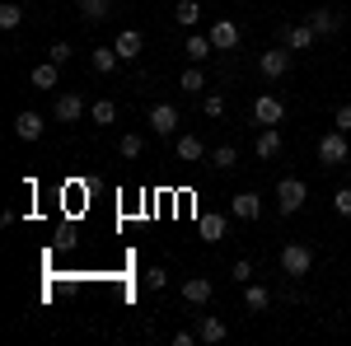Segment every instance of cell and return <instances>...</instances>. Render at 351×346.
<instances>
[{
    "mask_svg": "<svg viewBox=\"0 0 351 346\" xmlns=\"http://www.w3.org/2000/svg\"><path fill=\"white\" fill-rule=\"evenodd\" d=\"M281 117H286V103H281L276 94H258V99H253V122H258V127H276Z\"/></svg>",
    "mask_w": 351,
    "mask_h": 346,
    "instance_id": "5b68a950",
    "label": "cell"
},
{
    "mask_svg": "<svg viewBox=\"0 0 351 346\" xmlns=\"http://www.w3.org/2000/svg\"><path fill=\"white\" fill-rule=\"evenodd\" d=\"M43 132H47V122H43L38 112H19V117H14V136H19V140H38Z\"/></svg>",
    "mask_w": 351,
    "mask_h": 346,
    "instance_id": "2e32d148",
    "label": "cell"
},
{
    "mask_svg": "<svg viewBox=\"0 0 351 346\" xmlns=\"http://www.w3.org/2000/svg\"><path fill=\"white\" fill-rule=\"evenodd\" d=\"M211 42H216V52L239 47V24H234V19H216V24H211Z\"/></svg>",
    "mask_w": 351,
    "mask_h": 346,
    "instance_id": "ba28073f",
    "label": "cell"
},
{
    "mask_svg": "<svg viewBox=\"0 0 351 346\" xmlns=\"http://www.w3.org/2000/svg\"><path fill=\"white\" fill-rule=\"evenodd\" d=\"M173 14H178V24H183V28H192L197 19H202V5H197V0H178V10H173Z\"/></svg>",
    "mask_w": 351,
    "mask_h": 346,
    "instance_id": "4316f807",
    "label": "cell"
},
{
    "mask_svg": "<svg viewBox=\"0 0 351 346\" xmlns=\"http://www.w3.org/2000/svg\"><path fill=\"white\" fill-rule=\"evenodd\" d=\"M314 38H319V33H314L309 24H286V28H281V42H286L291 52H304V47H309Z\"/></svg>",
    "mask_w": 351,
    "mask_h": 346,
    "instance_id": "8fae6325",
    "label": "cell"
},
{
    "mask_svg": "<svg viewBox=\"0 0 351 346\" xmlns=\"http://www.w3.org/2000/svg\"><path fill=\"white\" fill-rule=\"evenodd\" d=\"M145 286H150V291H164V286H169V271H164V267H150V271H145Z\"/></svg>",
    "mask_w": 351,
    "mask_h": 346,
    "instance_id": "d6a6232c",
    "label": "cell"
},
{
    "mask_svg": "<svg viewBox=\"0 0 351 346\" xmlns=\"http://www.w3.org/2000/svg\"><path fill=\"white\" fill-rule=\"evenodd\" d=\"M19 24H24V10H19L14 0H5V5H0V28H19Z\"/></svg>",
    "mask_w": 351,
    "mask_h": 346,
    "instance_id": "83f0119b",
    "label": "cell"
},
{
    "mask_svg": "<svg viewBox=\"0 0 351 346\" xmlns=\"http://www.w3.org/2000/svg\"><path fill=\"white\" fill-rule=\"evenodd\" d=\"M52 112H56V122L71 127V122H80V117H84V99H80V94H61Z\"/></svg>",
    "mask_w": 351,
    "mask_h": 346,
    "instance_id": "7c38bea8",
    "label": "cell"
},
{
    "mask_svg": "<svg viewBox=\"0 0 351 346\" xmlns=\"http://www.w3.org/2000/svg\"><path fill=\"white\" fill-rule=\"evenodd\" d=\"M332 127H337V132H351V103H342L332 112Z\"/></svg>",
    "mask_w": 351,
    "mask_h": 346,
    "instance_id": "e575fe53",
    "label": "cell"
},
{
    "mask_svg": "<svg viewBox=\"0 0 351 346\" xmlns=\"http://www.w3.org/2000/svg\"><path fill=\"white\" fill-rule=\"evenodd\" d=\"M304 197H309L304 178H281V183H276V211H281V215L304 211Z\"/></svg>",
    "mask_w": 351,
    "mask_h": 346,
    "instance_id": "6da1fadb",
    "label": "cell"
},
{
    "mask_svg": "<svg viewBox=\"0 0 351 346\" xmlns=\"http://www.w3.org/2000/svg\"><path fill=\"white\" fill-rule=\"evenodd\" d=\"M211 164H216V169H234V164H239V150H234V145H216Z\"/></svg>",
    "mask_w": 351,
    "mask_h": 346,
    "instance_id": "f1b7e54d",
    "label": "cell"
},
{
    "mask_svg": "<svg viewBox=\"0 0 351 346\" xmlns=\"http://www.w3.org/2000/svg\"><path fill=\"white\" fill-rule=\"evenodd\" d=\"M197 342H202V337H197L192 328H178V332H173V346H197Z\"/></svg>",
    "mask_w": 351,
    "mask_h": 346,
    "instance_id": "d590c367",
    "label": "cell"
},
{
    "mask_svg": "<svg viewBox=\"0 0 351 346\" xmlns=\"http://www.w3.org/2000/svg\"><path fill=\"white\" fill-rule=\"evenodd\" d=\"M112 47H117V56H122V61H141V28H122Z\"/></svg>",
    "mask_w": 351,
    "mask_h": 346,
    "instance_id": "9a60e30c",
    "label": "cell"
},
{
    "mask_svg": "<svg viewBox=\"0 0 351 346\" xmlns=\"http://www.w3.org/2000/svg\"><path fill=\"white\" fill-rule=\"evenodd\" d=\"M230 215H234V220H258V215H263L258 192H239V197H230Z\"/></svg>",
    "mask_w": 351,
    "mask_h": 346,
    "instance_id": "9c48e42d",
    "label": "cell"
},
{
    "mask_svg": "<svg viewBox=\"0 0 351 346\" xmlns=\"http://www.w3.org/2000/svg\"><path fill=\"white\" fill-rule=\"evenodd\" d=\"M211 52H216V42H211V33H192L188 42H183V56H188V61H206Z\"/></svg>",
    "mask_w": 351,
    "mask_h": 346,
    "instance_id": "ac0fdd59",
    "label": "cell"
},
{
    "mask_svg": "<svg viewBox=\"0 0 351 346\" xmlns=\"http://www.w3.org/2000/svg\"><path fill=\"white\" fill-rule=\"evenodd\" d=\"M28 80H33V89H56L61 66H56V61H43V66H33V71H28Z\"/></svg>",
    "mask_w": 351,
    "mask_h": 346,
    "instance_id": "d6986e66",
    "label": "cell"
},
{
    "mask_svg": "<svg viewBox=\"0 0 351 346\" xmlns=\"http://www.w3.org/2000/svg\"><path fill=\"white\" fill-rule=\"evenodd\" d=\"M267 304H271L267 286H258V281H248V286H243V309H248V314H263Z\"/></svg>",
    "mask_w": 351,
    "mask_h": 346,
    "instance_id": "e0dca14e",
    "label": "cell"
},
{
    "mask_svg": "<svg viewBox=\"0 0 351 346\" xmlns=\"http://www.w3.org/2000/svg\"><path fill=\"white\" fill-rule=\"evenodd\" d=\"M211 295H216V281H211V276H188V281H183V299H188V304H206Z\"/></svg>",
    "mask_w": 351,
    "mask_h": 346,
    "instance_id": "30bf717a",
    "label": "cell"
},
{
    "mask_svg": "<svg viewBox=\"0 0 351 346\" xmlns=\"http://www.w3.org/2000/svg\"><path fill=\"white\" fill-rule=\"evenodd\" d=\"M230 276H234L239 286H248V281H253V262H243V258H239V262L230 267Z\"/></svg>",
    "mask_w": 351,
    "mask_h": 346,
    "instance_id": "836d02e7",
    "label": "cell"
},
{
    "mask_svg": "<svg viewBox=\"0 0 351 346\" xmlns=\"http://www.w3.org/2000/svg\"><path fill=\"white\" fill-rule=\"evenodd\" d=\"M202 112H206V117H225V94H206V99H202Z\"/></svg>",
    "mask_w": 351,
    "mask_h": 346,
    "instance_id": "f546056e",
    "label": "cell"
},
{
    "mask_svg": "<svg viewBox=\"0 0 351 346\" xmlns=\"http://www.w3.org/2000/svg\"><path fill=\"white\" fill-rule=\"evenodd\" d=\"M197 337H202L206 346H216V342H225V337H230V328H225L216 314H202V319H197Z\"/></svg>",
    "mask_w": 351,
    "mask_h": 346,
    "instance_id": "5bb4252c",
    "label": "cell"
},
{
    "mask_svg": "<svg viewBox=\"0 0 351 346\" xmlns=\"http://www.w3.org/2000/svg\"><path fill=\"white\" fill-rule=\"evenodd\" d=\"M178 89H183V94H202V89H206V75H202L197 66H188V71L178 75Z\"/></svg>",
    "mask_w": 351,
    "mask_h": 346,
    "instance_id": "484cf974",
    "label": "cell"
},
{
    "mask_svg": "<svg viewBox=\"0 0 351 346\" xmlns=\"http://www.w3.org/2000/svg\"><path fill=\"white\" fill-rule=\"evenodd\" d=\"M112 0H80V19L84 24H99V19H108Z\"/></svg>",
    "mask_w": 351,
    "mask_h": 346,
    "instance_id": "cb8c5ba5",
    "label": "cell"
},
{
    "mask_svg": "<svg viewBox=\"0 0 351 346\" xmlns=\"http://www.w3.org/2000/svg\"><path fill=\"white\" fill-rule=\"evenodd\" d=\"M347 155H351L347 132H337V127H332V132L319 140V164H328V169H332V164H347Z\"/></svg>",
    "mask_w": 351,
    "mask_h": 346,
    "instance_id": "3957f363",
    "label": "cell"
},
{
    "mask_svg": "<svg viewBox=\"0 0 351 346\" xmlns=\"http://www.w3.org/2000/svg\"><path fill=\"white\" fill-rule=\"evenodd\" d=\"M150 132L155 136H173L178 132V108L173 103H155L150 108Z\"/></svg>",
    "mask_w": 351,
    "mask_h": 346,
    "instance_id": "52a82bcc",
    "label": "cell"
},
{
    "mask_svg": "<svg viewBox=\"0 0 351 346\" xmlns=\"http://www.w3.org/2000/svg\"><path fill=\"white\" fill-rule=\"evenodd\" d=\"M332 211L351 215V187H337V192H332Z\"/></svg>",
    "mask_w": 351,
    "mask_h": 346,
    "instance_id": "1f68e13d",
    "label": "cell"
},
{
    "mask_svg": "<svg viewBox=\"0 0 351 346\" xmlns=\"http://www.w3.org/2000/svg\"><path fill=\"white\" fill-rule=\"evenodd\" d=\"M309 267H314V248L309 243H286L281 248V271L286 276H309Z\"/></svg>",
    "mask_w": 351,
    "mask_h": 346,
    "instance_id": "7a4b0ae2",
    "label": "cell"
},
{
    "mask_svg": "<svg viewBox=\"0 0 351 346\" xmlns=\"http://www.w3.org/2000/svg\"><path fill=\"white\" fill-rule=\"evenodd\" d=\"M117 155H122V160H141V155H145V136L127 132L122 140H117Z\"/></svg>",
    "mask_w": 351,
    "mask_h": 346,
    "instance_id": "603a6c76",
    "label": "cell"
},
{
    "mask_svg": "<svg viewBox=\"0 0 351 346\" xmlns=\"http://www.w3.org/2000/svg\"><path fill=\"white\" fill-rule=\"evenodd\" d=\"M309 28H314V33H324V38H328V33H337V28H342V14H337V10H328V5H324V10H314V14H309Z\"/></svg>",
    "mask_w": 351,
    "mask_h": 346,
    "instance_id": "ffe728a7",
    "label": "cell"
},
{
    "mask_svg": "<svg viewBox=\"0 0 351 346\" xmlns=\"http://www.w3.org/2000/svg\"><path fill=\"white\" fill-rule=\"evenodd\" d=\"M89 117H94L99 127H112V122H117V103H112V99H99V103L89 108Z\"/></svg>",
    "mask_w": 351,
    "mask_h": 346,
    "instance_id": "d4e9b609",
    "label": "cell"
},
{
    "mask_svg": "<svg viewBox=\"0 0 351 346\" xmlns=\"http://www.w3.org/2000/svg\"><path fill=\"white\" fill-rule=\"evenodd\" d=\"M173 150H178V160H183V164H197L202 155H206L202 136H178V145H173Z\"/></svg>",
    "mask_w": 351,
    "mask_h": 346,
    "instance_id": "7402d4cb",
    "label": "cell"
},
{
    "mask_svg": "<svg viewBox=\"0 0 351 346\" xmlns=\"http://www.w3.org/2000/svg\"><path fill=\"white\" fill-rule=\"evenodd\" d=\"M47 61H56V66H71V42H52V47H47Z\"/></svg>",
    "mask_w": 351,
    "mask_h": 346,
    "instance_id": "4dcf8cb0",
    "label": "cell"
},
{
    "mask_svg": "<svg viewBox=\"0 0 351 346\" xmlns=\"http://www.w3.org/2000/svg\"><path fill=\"white\" fill-rule=\"evenodd\" d=\"M89 66H94L99 75H112V71L122 66V56H117V47H94V56H89Z\"/></svg>",
    "mask_w": 351,
    "mask_h": 346,
    "instance_id": "44dd1931",
    "label": "cell"
},
{
    "mask_svg": "<svg viewBox=\"0 0 351 346\" xmlns=\"http://www.w3.org/2000/svg\"><path fill=\"white\" fill-rule=\"evenodd\" d=\"M253 155H258V160H276V155H281V132H276V127H263L258 140H253Z\"/></svg>",
    "mask_w": 351,
    "mask_h": 346,
    "instance_id": "4fadbf2b",
    "label": "cell"
},
{
    "mask_svg": "<svg viewBox=\"0 0 351 346\" xmlns=\"http://www.w3.org/2000/svg\"><path fill=\"white\" fill-rule=\"evenodd\" d=\"M291 47H286V42H281V47H267V52L258 56V71H263V75H267V80H281V75H286V71H291Z\"/></svg>",
    "mask_w": 351,
    "mask_h": 346,
    "instance_id": "277c9868",
    "label": "cell"
},
{
    "mask_svg": "<svg viewBox=\"0 0 351 346\" xmlns=\"http://www.w3.org/2000/svg\"><path fill=\"white\" fill-rule=\"evenodd\" d=\"M197 234L206 243H220L225 234H230V215H220V211H202L197 215Z\"/></svg>",
    "mask_w": 351,
    "mask_h": 346,
    "instance_id": "8992f818",
    "label": "cell"
}]
</instances>
